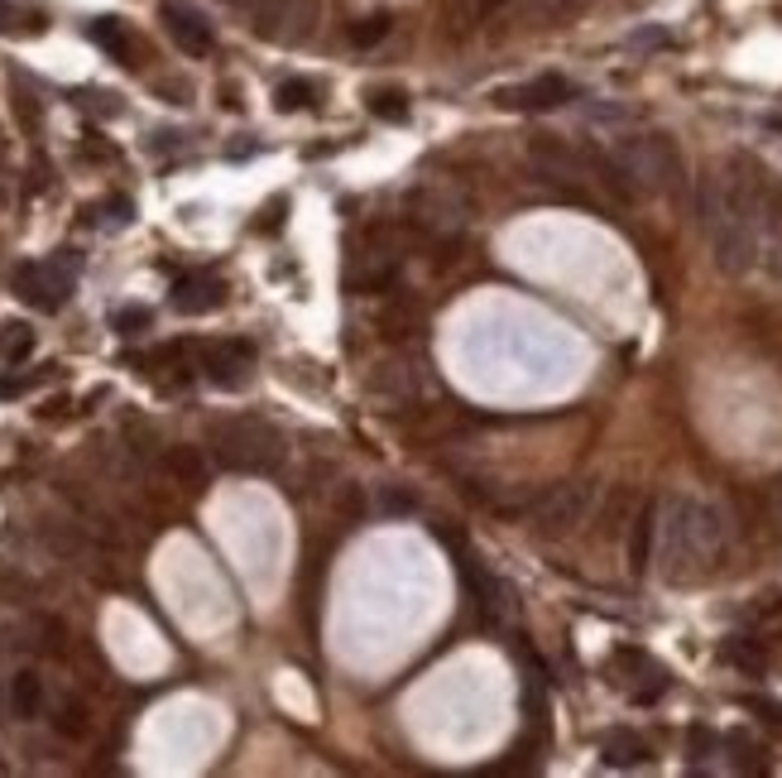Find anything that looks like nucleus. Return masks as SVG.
Wrapping results in <instances>:
<instances>
[{
  "label": "nucleus",
  "mask_w": 782,
  "mask_h": 778,
  "mask_svg": "<svg viewBox=\"0 0 782 778\" xmlns=\"http://www.w3.org/2000/svg\"><path fill=\"white\" fill-rule=\"evenodd\" d=\"M730 548V514L720 500L662 495L658 500V544L653 562L668 582H701Z\"/></svg>",
  "instance_id": "obj_1"
},
{
  "label": "nucleus",
  "mask_w": 782,
  "mask_h": 778,
  "mask_svg": "<svg viewBox=\"0 0 782 778\" xmlns=\"http://www.w3.org/2000/svg\"><path fill=\"white\" fill-rule=\"evenodd\" d=\"M696 217L720 274H749L759 265V183L735 174H706L696 183Z\"/></svg>",
  "instance_id": "obj_2"
},
{
  "label": "nucleus",
  "mask_w": 782,
  "mask_h": 778,
  "mask_svg": "<svg viewBox=\"0 0 782 778\" xmlns=\"http://www.w3.org/2000/svg\"><path fill=\"white\" fill-rule=\"evenodd\" d=\"M609 164H615L619 183L629 197H653V193H678L682 183V154L672 150L668 135H629L609 144Z\"/></svg>",
  "instance_id": "obj_3"
},
{
  "label": "nucleus",
  "mask_w": 782,
  "mask_h": 778,
  "mask_svg": "<svg viewBox=\"0 0 782 778\" xmlns=\"http://www.w3.org/2000/svg\"><path fill=\"white\" fill-rule=\"evenodd\" d=\"M207 442L221 467L241 471V476H264L284 461V438L264 418H217L207 428Z\"/></svg>",
  "instance_id": "obj_4"
},
{
  "label": "nucleus",
  "mask_w": 782,
  "mask_h": 778,
  "mask_svg": "<svg viewBox=\"0 0 782 778\" xmlns=\"http://www.w3.org/2000/svg\"><path fill=\"white\" fill-rule=\"evenodd\" d=\"M82 274V255L77 250H58L44 265H20L15 270V294L38 313H58L73 298V284Z\"/></svg>",
  "instance_id": "obj_5"
},
{
  "label": "nucleus",
  "mask_w": 782,
  "mask_h": 778,
  "mask_svg": "<svg viewBox=\"0 0 782 778\" xmlns=\"http://www.w3.org/2000/svg\"><path fill=\"white\" fill-rule=\"evenodd\" d=\"M595 495H601L595 481L548 485L542 495L528 500V524H533L538 534H572L576 524H586V514L595 509Z\"/></svg>",
  "instance_id": "obj_6"
},
{
  "label": "nucleus",
  "mask_w": 782,
  "mask_h": 778,
  "mask_svg": "<svg viewBox=\"0 0 782 778\" xmlns=\"http://www.w3.org/2000/svg\"><path fill=\"white\" fill-rule=\"evenodd\" d=\"M404 212L408 221H414L418 231H428V235H461L466 231V217H471V207H466V197H461V188H452V183H422V188H414L404 197Z\"/></svg>",
  "instance_id": "obj_7"
},
{
  "label": "nucleus",
  "mask_w": 782,
  "mask_h": 778,
  "mask_svg": "<svg viewBox=\"0 0 782 778\" xmlns=\"http://www.w3.org/2000/svg\"><path fill=\"white\" fill-rule=\"evenodd\" d=\"M528 164H533L538 178L562 183V188L595 183V154H581L566 140H557V135H533L528 140Z\"/></svg>",
  "instance_id": "obj_8"
},
{
  "label": "nucleus",
  "mask_w": 782,
  "mask_h": 778,
  "mask_svg": "<svg viewBox=\"0 0 782 778\" xmlns=\"http://www.w3.org/2000/svg\"><path fill=\"white\" fill-rule=\"evenodd\" d=\"M609 672H615V682L625 688L639 706H653L662 692H668V672H662L653 658L639 654V649H619L609 658Z\"/></svg>",
  "instance_id": "obj_9"
},
{
  "label": "nucleus",
  "mask_w": 782,
  "mask_h": 778,
  "mask_svg": "<svg viewBox=\"0 0 782 778\" xmlns=\"http://www.w3.org/2000/svg\"><path fill=\"white\" fill-rule=\"evenodd\" d=\"M572 97H576V83H572V77L542 73V77H533V83L505 87L495 101H499V107H509V111H557V107H566Z\"/></svg>",
  "instance_id": "obj_10"
},
{
  "label": "nucleus",
  "mask_w": 782,
  "mask_h": 778,
  "mask_svg": "<svg viewBox=\"0 0 782 778\" xmlns=\"http://www.w3.org/2000/svg\"><path fill=\"white\" fill-rule=\"evenodd\" d=\"M158 20H164L168 39H174L188 58H207L211 48H217V30L207 24V15L202 10H192V6H183V0H164Z\"/></svg>",
  "instance_id": "obj_11"
},
{
  "label": "nucleus",
  "mask_w": 782,
  "mask_h": 778,
  "mask_svg": "<svg viewBox=\"0 0 782 778\" xmlns=\"http://www.w3.org/2000/svg\"><path fill=\"white\" fill-rule=\"evenodd\" d=\"M202 371L217 390H245L250 371H255V351H250V341H217L202 351Z\"/></svg>",
  "instance_id": "obj_12"
},
{
  "label": "nucleus",
  "mask_w": 782,
  "mask_h": 778,
  "mask_svg": "<svg viewBox=\"0 0 782 778\" xmlns=\"http://www.w3.org/2000/svg\"><path fill=\"white\" fill-rule=\"evenodd\" d=\"M461 577H466V587H471V596L481 601V611L495 620V625H505V620L514 615V591L499 582L495 572H485L481 562L475 558H466V552H461Z\"/></svg>",
  "instance_id": "obj_13"
},
{
  "label": "nucleus",
  "mask_w": 782,
  "mask_h": 778,
  "mask_svg": "<svg viewBox=\"0 0 782 778\" xmlns=\"http://www.w3.org/2000/svg\"><path fill=\"white\" fill-rule=\"evenodd\" d=\"M227 303V284L217 274H183L174 284V313L183 318H202V313H217Z\"/></svg>",
  "instance_id": "obj_14"
},
{
  "label": "nucleus",
  "mask_w": 782,
  "mask_h": 778,
  "mask_svg": "<svg viewBox=\"0 0 782 778\" xmlns=\"http://www.w3.org/2000/svg\"><path fill=\"white\" fill-rule=\"evenodd\" d=\"M653 544H658V500H643L639 514H634V529H629V567L634 572H648V567H653Z\"/></svg>",
  "instance_id": "obj_15"
},
{
  "label": "nucleus",
  "mask_w": 782,
  "mask_h": 778,
  "mask_svg": "<svg viewBox=\"0 0 782 778\" xmlns=\"http://www.w3.org/2000/svg\"><path fill=\"white\" fill-rule=\"evenodd\" d=\"M601 755H605L609 769H639V764L648 759V745H643L639 731H625V725H615V731H605Z\"/></svg>",
  "instance_id": "obj_16"
},
{
  "label": "nucleus",
  "mask_w": 782,
  "mask_h": 778,
  "mask_svg": "<svg viewBox=\"0 0 782 778\" xmlns=\"http://www.w3.org/2000/svg\"><path fill=\"white\" fill-rule=\"evenodd\" d=\"M87 39L101 48V54H111L115 63H125V68L135 63V39H130V30H125L121 20H111V15L91 20V24H87Z\"/></svg>",
  "instance_id": "obj_17"
},
{
  "label": "nucleus",
  "mask_w": 782,
  "mask_h": 778,
  "mask_svg": "<svg viewBox=\"0 0 782 778\" xmlns=\"http://www.w3.org/2000/svg\"><path fill=\"white\" fill-rule=\"evenodd\" d=\"M164 467H168V476H174L178 485H188V491H202L207 485V457H202V447H168L164 452Z\"/></svg>",
  "instance_id": "obj_18"
},
{
  "label": "nucleus",
  "mask_w": 782,
  "mask_h": 778,
  "mask_svg": "<svg viewBox=\"0 0 782 778\" xmlns=\"http://www.w3.org/2000/svg\"><path fill=\"white\" fill-rule=\"evenodd\" d=\"M10 711L20 721H34L44 711V682H38V672H15V682H10Z\"/></svg>",
  "instance_id": "obj_19"
},
{
  "label": "nucleus",
  "mask_w": 782,
  "mask_h": 778,
  "mask_svg": "<svg viewBox=\"0 0 782 778\" xmlns=\"http://www.w3.org/2000/svg\"><path fill=\"white\" fill-rule=\"evenodd\" d=\"M725 749H730V769H739V774H763L768 769L763 745L753 741L749 731H730L725 735Z\"/></svg>",
  "instance_id": "obj_20"
},
{
  "label": "nucleus",
  "mask_w": 782,
  "mask_h": 778,
  "mask_svg": "<svg viewBox=\"0 0 782 778\" xmlns=\"http://www.w3.org/2000/svg\"><path fill=\"white\" fill-rule=\"evenodd\" d=\"M317 101V87L308 83V77H288V83H278V91H274V107L278 111H308Z\"/></svg>",
  "instance_id": "obj_21"
},
{
  "label": "nucleus",
  "mask_w": 782,
  "mask_h": 778,
  "mask_svg": "<svg viewBox=\"0 0 782 778\" xmlns=\"http://www.w3.org/2000/svg\"><path fill=\"white\" fill-rule=\"evenodd\" d=\"M408 327H418V308L408 298H394L389 308L379 313V332L384 337H394V341H404L408 337Z\"/></svg>",
  "instance_id": "obj_22"
},
{
  "label": "nucleus",
  "mask_w": 782,
  "mask_h": 778,
  "mask_svg": "<svg viewBox=\"0 0 782 778\" xmlns=\"http://www.w3.org/2000/svg\"><path fill=\"white\" fill-rule=\"evenodd\" d=\"M34 351V327L30 322H5L0 327V355L5 361H24Z\"/></svg>",
  "instance_id": "obj_23"
},
{
  "label": "nucleus",
  "mask_w": 782,
  "mask_h": 778,
  "mask_svg": "<svg viewBox=\"0 0 782 778\" xmlns=\"http://www.w3.org/2000/svg\"><path fill=\"white\" fill-rule=\"evenodd\" d=\"M365 107L379 116V121L389 125H404L408 121V97L404 91H375V97H365Z\"/></svg>",
  "instance_id": "obj_24"
},
{
  "label": "nucleus",
  "mask_w": 782,
  "mask_h": 778,
  "mask_svg": "<svg viewBox=\"0 0 782 778\" xmlns=\"http://www.w3.org/2000/svg\"><path fill=\"white\" fill-rule=\"evenodd\" d=\"M53 725H58V735H68V741H82V735H87V706L77 702V697H68V702H58V716H53Z\"/></svg>",
  "instance_id": "obj_25"
},
{
  "label": "nucleus",
  "mask_w": 782,
  "mask_h": 778,
  "mask_svg": "<svg viewBox=\"0 0 782 778\" xmlns=\"http://www.w3.org/2000/svg\"><path fill=\"white\" fill-rule=\"evenodd\" d=\"M720 745H725V741H715L711 725H692V735H686V759H692L696 769H701L706 759H715V749H720Z\"/></svg>",
  "instance_id": "obj_26"
},
{
  "label": "nucleus",
  "mask_w": 782,
  "mask_h": 778,
  "mask_svg": "<svg viewBox=\"0 0 782 778\" xmlns=\"http://www.w3.org/2000/svg\"><path fill=\"white\" fill-rule=\"evenodd\" d=\"M384 34H389V15H370V20H355L351 24V44L355 48H375Z\"/></svg>",
  "instance_id": "obj_27"
},
{
  "label": "nucleus",
  "mask_w": 782,
  "mask_h": 778,
  "mask_svg": "<svg viewBox=\"0 0 782 778\" xmlns=\"http://www.w3.org/2000/svg\"><path fill=\"white\" fill-rule=\"evenodd\" d=\"M150 322H154V313L140 308V303H135V308H121V313H115V332H125V337H140Z\"/></svg>",
  "instance_id": "obj_28"
},
{
  "label": "nucleus",
  "mask_w": 782,
  "mask_h": 778,
  "mask_svg": "<svg viewBox=\"0 0 782 778\" xmlns=\"http://www.w3.org/2000/svg\"><path fill=\"white\" fill-rule=\"evenodd\" d=\"M725 658H730V664H739V668H763V658H759V649H749V644H739V639H730V644H725V649H720Z\"/></svg>",
  "instance_id": "obj_29"
},
{
  "label": "nucleus",
  "mask_w": 782,
  "mask_h": 778,
  "mask_svg": "<svg viewBox=\"0 0 782 778\" xmlns=\"http://www.w3.org/2000/svg\"><path fill=\"white\" fill-rule=\"evenodd\" d=\"M379 509H384V514H414L418 500L404 495V491H379Z\"/></svg>",
  "instance_id": "obj_30"
},
{
  "label": "nucleus",
  "mask_w": 782,
  "mask_h": 778,
  "mask_svg": "<svg viewBox=\"0 0 782 778\" xmlns=\"http://www.w3.org/2000/svg\"><path fill=\"white\" fill-rule=\"evenodd\" d=\"M106 221H111V227H125L130 217H135V202H130V197H106Z\"/></svg>",
  "instance_id": "obj_31"
},
{
  "label": "nucleus",
  "mask_w": 782,
  "mask_h": 778,
  "mask_svg": "<svg viewBox=\"0 0 782 778\" xmlns=\"http://www.w3.org/2000/svg\"><path fill=\"white\" fill-rule=\"evenodd\" d=\"M77 97H82V107L101 111V116H121V101H115L111 91H77Z\"/></svg>",
  "instance_id": "obj_32"
},
{
  "label": "nucleus",
  "mask_w": 782,
  "mask_h": 778,
  "mask_svg": "<svg viewBox=\"0 0 782 778\" xmlns=\"http://www.w3.org/2000/svg\"><path fill=\"white\" fill-rule=\"evenodd\" d=\"M629 44H634V48H668V44H672V34H668V30H658V24H653V30L629 34Z\"/></svg>",
  "instance_id": "obj_33"
},
{
  "label": "nucleus",
  "mask_w": 782,
  "mask_h": 778,
  "mask_svg": "<svg viewBox=\"0 0 782 778\" xmlns=\"http://www.w3.org/2000/svg\"><path fill=\"white\" fill-rule=\"evenodd\" d=\"M505 6H509V0H471V20L485 24V20H495Z\"/></svg>",
  "instance_id": "obj_34"
},
{
  "label": "nucleus",
  "mask_w": 782,
  "mask_h": 778,
  "mask_svg": "<svg viewBox=\"0 0 782 778\" xmlns=\"http://www.w3.org/2000/svg\"><path fill=\"white\" fill-rule=\"evenodd\" d=\"M745 706H749V711H763V721H768V725H778V731H782V706H778V702H768V697H749Z\"/></svg>",
  "instance_id": "obj_35"
},
{
  "label": "nucleus",
  "mask_w": 782,
  "mask_h": 778,
  "mask_svg": "<svg viewBox=\"0 0 782 778\" xmlns=\"http://www.w3.org/2000/svg\"><path fill=\"white\" fill-rule=\"evenodd\" d=\"M341 509H346V519H361V514H365V495L355 491V485H346V491H341Z\"/></svg>",
  "instance_id": "obj_36"
},
{
  "label": "nucleus",
  "mask_w": 782,
  "mask_h": 778,
  "mask_svg": "<svg viewBox=\"0 0 782 778\" xmlns=\"http://www.w3.org/2000/svg\"><path fill=\"white\" fill-rule=\"evenodd\" d=\"M15 107H20V121L30 125V130H38V107H34L30 91H15Z\"/></svg>",
  "instance_id": "obj_37"
},
{
  "label": "nucleus",
  "mask_w": 782,
  "mask_h": 778,
  "mask_svg": "<svg viewBox=\"0 0 782 778\" xmlns=\"http://www.w3.org/2000/svg\"><path fill=\"white\" fill-rule=\"evenodd\" d=\"M24 385H30L24 375H0V399H15V394H24Z\"/></svg>",
  "instance_id": "obj_38"
},
{
  "label": "nucleus",
  "mask_w": 782,
  "mask_h": 778,
  "mask_svg": "<svg viewBox=\"0 0 782 778\" xmlns=\"http://www.w3.org/2000/svg\"><path fill=\"white\" fill-rule=\"evenodd\" d=\"M15 24H20V10L10 6V0H0V34H10Z\"/></svg>",
  "instance_id": "obj_39"
}]
</instances>
